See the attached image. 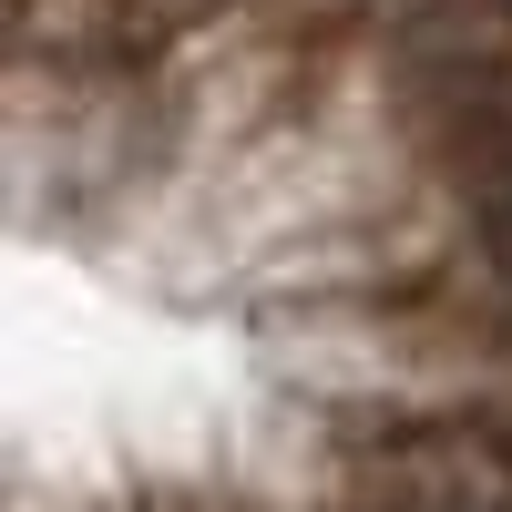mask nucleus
<instances>
[{"instance_id":"obj_2","label":"nucleus","mask_w":512,"mask_h":512,"mask_svg":"<svg viewBox=\"0 0 512 512\" xmlns=\"http://www.w3.org/2000/svg\"><path fill=\"white\" fill-rule=\"evenodd\" d=\"M461 144H472V175H482V246H492V267L512 277V93H502V82H482Z\"/></svg>"},{"instance_id":"obj_1","label":"nucleus","mask_w":512,"mask_h":512,"mask_svg":"<svg viewBox=\"0 0 512 512\" xmlns=\"http://www.w3.org/2000/svg\"><path fill=\"white\" fill-rule=\"evenodd\" d=\"M369 512H512L502 431H400L369 451Z\"/></svg>"}]
</instances>
